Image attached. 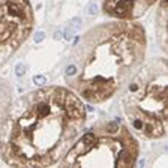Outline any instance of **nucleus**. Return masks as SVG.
<instances>
[{
  "label": "nucleus",
  "instance_id": "f03ea898",
  "mask_svg": "<svg viewBox=\"0 0 168 168\" xmlns=\"http://www.w3.org/2000/svg\"><path fill=\"white\" fill-rule=\"evenodd\" d=\"M146 30L135 20H111L83 35L63 72L66 87L89 104L111 99L143 65Z\"/></svg>",
  "mask_w": 168,
  "mask_h": 168
},
{
  "label": "nucleus",
  "instance_id": "7ed1b4c3",
  "mask_svg": "<svg viewBox=\"0 0 168 168\" xmlns=\"http://www.w3.org/2000/svg\"><path fill=\"white\" fill-rule=\"evenodd\" d=\"M167 60L164 57L141 65L122 92V110L131 129L143 140L167 135Z\"/></svg>",
  "mask_w": 168,
  "mask_h": 168
},
{
  "label": "nucleus",
  "instance_id": "0eeeda50",
  "mask_svg": "<svg viewBox=\"0 0 168 168\" xmlns=\"http://www.w3.org/2000/svg\"><path fill=\"white\" fill-rule=\"evenodd\" d=\"M12 101H14L12 84L5 77H0V129H2V125L5 122V117L9 111Z\"/></svg>",
  "mask_w": 168,
  "mask_h": 168
},
{
  "label": "nucleus",
  "instance_id": "39448f33",
  "mask_svg": "<svg viewBox=\"0 0 168 168\" xmlns=\"http://www.w3.org/2000/svg\"><path fill=\"white\" fill-rule=\"evenodd\" d=\"M35 26V12L29 0H0V68L9 62Z\"/></svg>",
  "mask_w": 168,
  "mask_h": 168
},
{
  "label": "nucleus",
  "instance_id": "423d86ee",
  "mask_svg": "<svg viewBox=\"0 0 168 168\" xmlns=\"http://www.w3.org/2000/svg\"><path fill=\"white\" fill-rule=\"evenodd\" d=\"M159 0H104L102 11L113 20H138Z\"/></svg>",
  "mask_w": 168,
  "mask_h": 168
},
{
  "label": "nucleus",
  "instance_id": "f257e3e1",
  "mask_svg": "<svg viewBox=\"0 0 168 168\" xmlns=\"http://www.w3.org/2000/svg\"><path fill=\"white\" fill-rule=\"evenodd\" d=\"M87 122L84 101L69 87L47 86L12 101L0 129V156L11 167H53Z\"/></svg>",
  "mask_w": 168,
  "mask_h": 168
},
{
  "label": "nucleus",
  "instance_id": "6e6552de",
  "mask_svg": "<svg viewBox=\"0 0 168 168\" xmlns=\"http://www.w3.org/2000/svg\"><path fill=\"white\" fill-rule=\"evenodd\" d=\"M155 30L159 47L164 51H167V2L165 0H161V5H159L158 14H156Z\"/></svg>",
  "mask_w": 168,
  "mask_h": 168
},
{
  "label": "nucleus",
  "instance_id": "20e7f679",
  "mask_svg": "<svg viewBox=\"0 0 168 168\" xmlns=\"http://www.w3.org/2000/svg\"><path fill=\"white\" fill-rule=\"evenodd\" d=\"M140 144L129 126L116 119L98 120L74 141L60 167H134Z\"/></svg>",
  "mask_w": 168,
  "mask_h": 168
}]
</instances>
